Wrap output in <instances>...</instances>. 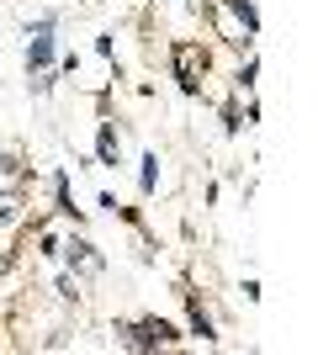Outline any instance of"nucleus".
Listing matches in <instances>:
<instances>
[{
	"label": "nucleus",
	"instance_id": "nucleus-1",
	"mask_svg": "<svg viewBox=\"0 0 318 355\" xmlns=\"http://www.w3.org/2000/svg\"><path fill=\"white\" fill-rule=\"evenodd\" d=\"M48 53H53V48H48V37H37V43H32V64H48Z\"/></svg>",
	"mask_w": 318,
	"mask_h": 355
}]
</instances>
